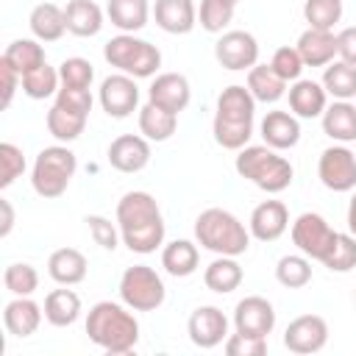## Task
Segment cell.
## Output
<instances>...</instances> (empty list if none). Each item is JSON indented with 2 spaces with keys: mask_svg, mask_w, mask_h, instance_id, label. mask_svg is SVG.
Segmentation results:
<instances>
[{
  "mask_svg": "<svg viewBox=\"0 0 356 356\" xmlns=\"http://www.w3.org/2000/svg\"><path fill=\"white\" fill-rule=\"evenodd\" d=\"M117 228L122 236V245L131 253H153L159 245H164V217L150 192L134 189L125 192L117 203Z\"/></svg>",
  "mask_w": 356,
  "mask_h": 356,
  "instance_id": "obj_1",
  "label": "cell"
},
{
  "mask_svg": "<svg viewBox=\"0 0 356 356\" xmlns=\"http://www.w3.org/2000/svg\"><path fill=\"white\" fill-rule=\"evenodd\" d=\"M253 117H256V97L248 86L231 83L217 97V111L211 122L214 142L225 150H242L253 136Z\"/></svg>",
  "mask_w": 356,
  "mask_h": 356,
  "instance_id": "obj_2",
  "label": "cell"
},
{
  "mask_svg": "<svg viewBox=\"0 0 356 356\" xmlns=\"http://www.w3.org/2000/svg\"><path fill=\"white\" fill-rule=\"evenodd\" d=\"M125 303L100 300L86 314V337L106 353L122 356L131 353L139 342V320Z\"/></svg>",
  "mask_w": 356,
  "mask_h": 356,
  "instance_id": "obj_3",
  "label": "cell"
},
{
  "mask_svg": "<svg viewBox=\"0 0 356 356\" xmlns=\"http://www.w3.org/2000/svg\"><path fill=\"white\" fill-rule=\"evenodd\" d=\"M195 239L217 256H242L250 248V228L228 209H206L195 220Z\"/></svg>",
  "mask_w": 356,
  "mask_h": 356,
  "instance_id": "obj_4",
  "label": "cell"
},
{
  "mask_svg": "<svg viewBox=\"0 0 356 356\" xmlns=\"http://www.w3.org/2000/svg\"><path fill=\"white\" fill-rule=\"evenodd\" d=\"M234 167L242 178H248L253 186L264 189L267 195H278L289 189L292 175H295L289 159L278 156V150H273L270 145H245L236 153Z\"/></svg>",
  "mask_w": 356,
  "mask_h": 356,
  "instance_id": "obj_5",
  "label": "cell"
},
{
  "mask_svg": "<svg viewBox=\"0 0 356 356\" xmlns=\"http://www.w3.org/2000/svg\"><path fill=\"white\" fill-rule=\"evenodd\" d=\"M75 170H78V159L67 145L42 147L33 161V170H31V186L44 200L61 197L67 192L70 181L75 178Z\"/></svg>",
  "mask_w": 356,
  "mask_h": 356,
  "instance_id": "obj_6",
  "label": "cell"
},
{
  "mask_svg": "<svg viewBox=\"0 0 356 356\" xmlns=\"http://www.w3.org/2000/svg\"><path fill=\"white\" fill-rule=\"evenodd\" d=\"M103 58L131 78H150L161 67V50L145 39H136L134 33L111 36L103 44Z\"/></svg>",
  "mask_w": 356,
  "mask_h": 356,
  "instance_id": "obj_7",
  "label": "cell"
},
{
  "mask_svg": "<svg viewBox=\"0 0 356 356\" xmlns=\"http://www.w3.org/2000/svg\"><path fill=\"white\" fill-rule=\"evenodd\" d=\"M167 298L161 275L147 264H134L120 278V300L134 312H156Z\"/></svg>",
  "mask_w": 356,
  "mask_h": 356,
  "instance_id": "obj_8",
  "label": "cell"
},
{
  "mask_svg": "<svg viewBox=\"0 0 356 356\" xmlns=\"http://www.w3.org/2000/svg\"><path fill=\"white\" fill-rule=\"evenodd\" d=\"M337 236H339V231H334L331 225H328V220L323 217V214H317V211H303L295 222H292V242H295V248L303 253V256H309V259H314V261H325L328 259V253L334 250V245H337Z\"/></svg>",
  "mask_w": 356,
  "mask_h": 356,
  "instance_id": "obj_9",
  "label": "cell"
},
{
  "mask_svg": "<svg viewBox=\"0 0 356 356\" xmlns=\"http://www.w3.org/2000/svg\"><path fill=\"white\" fill-rule=\"evenodd\" d=\"M320 184L331 192H353L356 189V156L345 145H331L320 153L317 161Z\"/></svg>",
  "mask_w": 356,
  "mask_h": 356,
  "instance_id": "obj_10",
  "label": "cell"
},
{
  "mask_svg": "<svg viewBox=\"0 0 356 356\" xmlns=\"http://www.w3.org/2000/svg\"><path fill=\"white\" fill-rule=\"evenodd\" d=\"M214 58L231 72L250 70L259 64V42L248 31H225L214 44Z\"/></svg>",
  "mask_w": 356,
  "mask_h": 356,
  "instance_id": "obj_11",
  "label": "cell"
},
{
  "mask_svg": "<svg viewBox=\"0 0 356 356\" xmlns=\"http://www.w3.org/2000/svg\"><path fill=\"white\" fill-rule=\"evenodd\" d=\"M97 100L103 106V111L114 120H125L136 111L139 106V86H136V78L125 75V72H117V75H108L103 78L100 83V92H97Z\"/></svg>",
  "mask_w": 356,
  "mask_h": 356,
  "instance_id": "obj_12",
  "label": "cell"
},
{
  "mask_svg": "<svg viewBox=\"0 0 356 356\" xmlns=\"http://www.w3.org/2000/svg\"><path fill=\"white\" fill-rule=\"evenodd\" d=\"M328 342V323L320 314H300L284 331V348L289 353H317Z\"/></svg>",
  "mask_w": 356,
  "mask_h": 356,
  "instance_id": "obj_13",
  "label": "cell"
},
{
  "mask_svg": "<svg viewBox=\"0 0 356 356\" xmlns=\"http://www.w3.org/2000/svg\"><path fill=\"white\" fill-rule=\"evenodd\" d=\"M186 334L192 345L211 350L228 339V317L217 306H197L186 320Z\"/></svg>",
  "mask_w": 356,
  "mask_h": 356,
  "instance_id": "obj_14",
  "label": "cell"
},
{
  "mask_svg": "<svg viewBox=\"0 0 356 356\" xmlns=\"http://www.w3.org/2000/svg\"><path fill=\"white\" fill-rule=\"evenodd\" d=\"M234 328L248 337H270L275 328V309L261 295H248L234 309Z\"/></svg>",
  "mask_w": 356,
  "mask_h": 356,
  "instance_id": "obj_15",
  "label": "cell"
},
{
  "mask_svg": "<svg viewBox=\"0 0 356 356\" xmlns=\"http://www.w3.org/2000/svg\"><path fill=\"white\" fill-rule=\"evenodd\" d=\"M106 159L117 172H142L150 164V139L139 134H122L108 145Z\"/></svg>",
  "mask_w": 356,
  "mask_h": 356,
  "instance_id": "obj_16",
  "label": "cell"
},
{
  "mask_svg": "<svg viewBox=\"0 0 356 356\" xmlns=\"http://www.w3.org/2000/svg\"><path fill=\"white\" fill-rule=\"evenodd\" d=\"M147 100L172 111V114H181L189 100H192V89H189V81L186 75L181 72H161L153 78V83L147 86Z\"/></svg>",
  "mask_w": 356,
  "mask_h": 356,
  "instance_id": "obj_17",
  "label": "cell"
},
{
  "mask_svg": "<svg viewBox=\"0 0 356 356\" xmlns=\"http://www.w3.org/2000/svg\"><path fill=\"white\" fill-rule=\"evenodd\" d=\"M250 236L259 242H275L289 228V211L281 200H261L250 211Z\"/></svg>",
  "mask_w": 356,
  "mask_h": 356,
  "instance_id": "obj_18",
  "label": "cell"
},
{
  "mask_svg": "<svg viewBox=\"0 0 356 356\" xmlns=\"http://www.w3.org/2000/svg\"><path fill=\"white\" fill-rule=\"evenodd\" d=\"M42 317H44V309L36 300H31V295H25V298L14 295V300H8L3 309L6 331L11 337H19V339L36 334V328L42 325Z\"/></svg>",
  "mask_w": 356,
  "mask_h": 356,
  "instance_id": "obj_19",
  "label": "cell"
},
{
  "mask_svg": "<svg viewBox=\"0 0 356 356\" xmlns=\"http://www.w3.org/2000/svg\"><path fill=\"white\" fill-rule=\"evenodd\" d=\"M325 106H328V92L323 83L309 81V78H298L289 86V108L295 117H300V120L323 117Z\"/></svg>",
  "mask_w": 356,
  "mask_h": 356,
  "instance_id": "obj_20",
  "label": "cell"
},
{
  "mask_svg": "<svg viewBox=\"0 0 356 356\" xmlns=\"http://www.w3.org/2000/svg\"><path fill=\"white\" fill-rule=\"evenodd\" d=\"M153 17L164 33H175V36L189 33L197 25V8L192 0H156Z\"/></svg>",
  "mask_w": 356,
  "mask_h": 356,
  "instance_id": "obj_21",
  "label": "cell"
},
{
  "mask_svg": "<svg viewBox=\"0 0 356 356\" xmlns=\"http://www.w3.org/2000/svg\"><path fill=\"white\" fill-rule=\"evenodd\" d=\"M261 139L273 150H289L300 142V122L292 111H267L261 120Z\"/></svg>",
  "mask_w": 356,
  "mask_h": 356,
  "instance_id": "obj_22",
  "label": "cell"
},
{
  "mask_svg": "<svg viewBox=\"0 0 356 356\" xmlns=\"http://www.w3.org/2000/svg\"><path fill=\"white\" fill-rule=\"evenodd\" d=\"M295 47L306 67H328L337 56V33L320 31V28H306Z\"/></svg>",
  "mask_w": 356,
  "mask_h": 356,
  "instance_id": "obj_23",
  "label": "cell"
},
{
  "mask_svg": "<svg viewBox=\"0 0 356 356\" xmlns=\"http://www.w3.org/2000/svg\"><path fill=\"white\" fill-rule=\"evenodd\" d=\"M89 261L78 248H58L47 259V275L61 286H75L86 278Z\"/></svg>",
  "mask_w": 356,
  "mask_h": 356,
  "instance_id": "obj_24",
  "label": "cell"
},
{
  "mask_svg": "<svg viewBox=\"0 0 356 356\" xmlns=\"http://www.w3.org/2000/svg\"><path fill=\"white\" fill-rule=\"evenodd\" d=\"M323 134L339 145L356 142V106L350 100H334L323 111Z\"/></svg>",
  "mask_w": 356,
  "mask_h": 356,
  "instance_id": "obj_25",
  "label": "cell"
},
{
  "mask_svg": "<svg viewBox=\"0 0 356 356\" xmlns=\"http://www.w3.org/2000/svg\"><path fill=\"white\" fill-rule=\"evenodd\" d=\"M64 17H67V31L81 39L97 36L103 28V8L95 0H70L64 6Z\"/></svg>",
  "mask_w": 356,
  "mask_h": 356,
  "instance_id": "obj_26",
  "label": "cell"
},
{
  "mask_svg": "<svg viewBox=\"0 0 356 356\" xmlns=\"http://www.w3.org/2000/svg\"><path fill=\"white\" fill-rule=\"evenodd\" d=\"M28 25H31V33L39 42H58L67 33L64 8L56 6V3H39V6H33L31 17H28Z\"/></svg>",
  "mask_w": 356,
  "mask_h": 356,
  "instance_id": "obj_27",
  "label": "cell"
},
{
  "mask_svg": "<svg viewBox=\"0 0 356 356\" xmlns=\"http://www.w3.org/2000/svg\"><path fill=\"white\" fill-rule=\"evenodd\" d=\"M106 17L122 33H136L147 25L150 3L147 0H108L106 3Z\"/></svg>",
  "mask_w": 356,
  "mask_h": 356,
  "instance_id": "obj_28",
  "label": "cell"
},
{
  "mask_svg": "<svg viewBox=\"0 0 356 356\" xmlns=\"http://www.w3.org/2000/svg\"><path fill=\"white\" fill-rule=\"evenodd\" d=\"M242 278H245V273H242V264L236 261V256H217L203 270V284L217 295H228V292L239 289Z\"/></svg>",
  "mask_w": 356,
  "mask_h": 356,
  "instance_id": "obj_29",
  "label": "cell"
},
{
  "mask_svg": "<svg viewBox=\"0 0 356 356\" xmlns=\"http://www.w3.org/2000/svg\"><path fill=\"white\" fill-rule=\"evenodd\" d=\"M178 128V114L156 106V103H145L139 108V134L150 142H167Z\"/></svg>",
  "mask_w": 356,
  "mask_h": 356,
  "instance_id": "obj_30",
  "label": "cell"
},
{
  "mask_svg": "<svg viewBox=\"0 0 356 356\" xmlns=\"http://www.w3.org/2000/svg\"><path fill=\"white\" fill-rule=\"evenodd\" d=\"M197 261H200V253H197V245L189 242V239H172L164 245L161 250V267L172 275V278H186L197 270Z\"/></svg>",
  "mask_w": 356,
  "mask_h": 356,
  "instance_id": "obj_31",
  "label": "cell"
},
{
  "mask_svg": "<svg viewBox=\"0 0 356 356\" xmlns=\"http://www.w3.org/2000/svg\"><path fill=\"white\" fill-rule=\"evenodd\" d=\"M256 103H275L286 92V81L273 70V64H256L248 70V83Z\"/></svg>",
  "mask_w": 356,
  "mask_h": 356,
  "instance_id": "obj_32",
  "label": "cell"
},
{
  "mask_svg": "<svg viewBox=\"0 0 356 356\" xmlns=\"http://www.w3.org/2000/svg\"><path fill=\"white\" fill-rule=\"evenodd\" d=\"M44 320L56 328H67L81 317V298L72 289H53L44 298Z\"/></svg>",
  "mask_w": 356,
  "mask_h": 356,
  "instance_id": "obj_33",
  "label": "cell"
},
{
  "mask_svg": "<svg viewBox=\"0 0 356 356\" xmlns=\"http://www.w3.org/2000/svg\"><path fill=\"white\" fill-rule=\"evenodd\" d=\"M86 120H89L86 114H78V111H70V108L53 103V108L47 111V131L58 142H75L83 134Z\"/></svg>",
  "mask_w": 356,
  "mask_h": 356,
  "instance_id": "obj_34",
  "label": "cell"
},
{
  "mask_svg": "<svg viewBox=\"0 0 356 356\" xmlns=\"http://www.w3.org/2000/svg\"><path fill=\"white\" fill-rule=\"evenodd\" d=\"M3 58H6L19 75H25V72H31V70H36V67H42V64L47 61V58H44V47L39 44V39H14V42L6 47Z\"/></svg>",
  "mask_w": 356,
  "mask_h": 356,
  "instance_id": "obj_35",
  "label": "cell"
},
{
  "mask_svg": "<svg viewBox=\"0 0 356 356\" xmlns=\"http://www.w3.org/2000/svg\"><path fill=\"white\" fill-rule=\"evenodd\" d=\"M323 86L337 100H353L356 97V67L345 61H331L323 72Z\"/></svg>",
  "mask_w": 356,
  "mask_h": 356,
  "instance_id": "obj_36",
  "label": "cell"
},
{
  "mask_svg": "<svg viewBox=\"0 0 356 356\" xmlns=\"http://www.w3.org/2000/svg\"><path fill=\"white\" fill-rule=\"evenodd\" d=\"M275 278L286 289H303L312 281V259L303 253H289L281 256L275 264Z\"/></svg>",
  "mask_w": 356,
  "mask_h": 356,
  "instance_id": "obj_37",
  "label": "cell"
},
{
  "mask_svg": "<svg viewBox=\"0 0 356 356\" xmlns=\"http://www.w3.org/2000/svg\"><path fill=\"white\" fill-rule=\"evenodd\" d=\"M58 83H61V75L56 67H50L47 61L31 72L22 75V92L31 97V100H44L50 95L58 92Z\"/></svg>",
  "mask_w": 356,
  "mask_h": 356,
  "instance_id": "obj_38",
  "label": "cell"
},
{
  "mask_svg": "<svg viewBox=\"0 0 356 356\" xmlns=\"http://www.w3.org/2000/svg\"><path fill=\"white\" fill-rule=\"evenodd\" d=\"M3 284L11 295L17 298H25V295H33L39 289V273L33 264L28 261H14L3 270Z\"/></svg>",
  "mask_w": 356,
  "mask_h": 356,
  "instance_id": "obj_39",
  "label": "cell"
},
{
  "mask_svg": "<svg viewBox=\"0 0 356 356\" xmlns=\"http://www.w3.org/2000/svg\"><path fill=\"white\" fill-rule=\"evenodd\" d=\"M236 11V0H200V28L209 33H222L228 28V22L234 19Z\"/></svg>",
  "mask_w": 356,
  "mask_h": 356,
  "instance_id": "obj_40",
  "label": "cell"
},
{
  "mask_svg": "<svg viewBox=\"0 0 356 356\" xmlns=\"http://www.w3.org/2000/svg\"><path fill=\"white\" fill-rule=\"evenodd\" d=\"M303 17H306L309 28L334 31V25L342 19V0H306Z\"/></svg>",
  "mask_w": 356,
  "mask_h": 356,
  "instance_id": "obj_41",
  "label": "cell"
},
{
  "mask_svg": "<svg viewBox=\"0 0 356 356\" xmlns=\"http://www.w3.org/2000/svg\"><path fill=\"white\" fill-rule=\"evenodd\" d=\"M331 273H350L356 267V236L353 234H339L334 250L323 261Z\"/></svg>",
  "mask_w": 356,
  "mask_h": 356,
  "instance_id": "obj_42",
  "label": "cell"
},
{
  "mask_svg": "<svg viewBox=\"0 0 356 356\" xmlns=\"http://www.w3.org/2000/svg\"><path fill=\"white\" fill-rule=\"evenodd\" d=\"M25 172V156L17 145L0 142V189H8Z\"/></svg>",
  "mask_w": 356,
  "mask_h": 356,
  "instance_id": "obj_43",
  "label": "cell"
},
{
  "mask_svg": "<svg viewBox=\"0 0 356 356\" xmlns=\"http://www.w3.org/2000/svg\"><path fill=\"white\" fill-rule=\"evenodd\" d=\"M58 75H61V86H83V89H89L92 81H95L92 64L86 58H81V56L64 58L58 64Z\"/></svg>",
  "mask_w": 356,
  "mask_h": 356,
  "instance_id": "obj_44",
  "label": "cell"
},
{
  "mask_svg": "<svg viewBox=\"0 0 356 356\" xmlns=\"http://www.w3.org/2000/svg\"><path fill=\"white\" fill-rule=\"evenodd\" d=\"M273 70L289 83V81H298L300 78V72H303V58H300V53H298V47H289V44H284V47H278L275 53H273Z\"/></svg>",
  "mask_w": 356,
  "mask_h": 356,
  "instance_id": "obj_45",
  "label": "cell"
},
{
  "mask_svg": "<svg viewBox=\"0 0 356 356\" xmlns=\"http://www.w3.org/2000/svg\"><path fill=\"white\" fill-rule=\"evenodd\" d=\"M86 228H89V234H92V239L103 248V250H114L117 245H120V228L108 220V217H100V214H89L86 220Z\"/></svg>",
  "mask_w": 356,
  "mask_h": 356,
  "instance_id": "obj_46",
  "label": "cell"
},
{
  "mask_svg": "<svg viewBox=\"0 0 356 356\" xmlns=\"http://www.w3.org/2000/svg\"><path fill=\"white\" fill-rule=\"evenodd\" d=\"M228 356H264L267 353V337H248V334H228L225 339Z\"/></svg>",
  "mask_w": 356,
  "mask_h": 356,
  "instance_id": "obj_47",
  "label": "cell"
},
{
  "mask_svg": "<svg viewBox=\"0 0 356 356\" xmlns=\"http://www.w3.org/2000/svg\"><path fill=\"white\" fill-rule=\"evenodd\" d=\"M56 103L70 108V111H78V114H86L92 111V92L83 89V86H61L56 92Z\"/></svg>",
  "mask_w": 356,
  "mask_h": 356,
  "instance_id": "obj_48",
  "label": "cell"
},
{
  "mask_svg": "<svg viewBox=\"0 0 356 356\" xmlns=\"http://www.w3.org/2000/svg\"><path fill=\"white\" fill-rule=\"evenodd\" d=\"M0 108H8L11 106V100H14V92L22 86V75L0 56Z\"/></svg>",
  "mask_w": 356,
  "mask_h": 356,
  "instance_id": "obj_49",
  "label": "cell"
},
{
  "mask_svg": "<svg viewBox=\"0 0 356 356\" xmlns=\"http://www.w3.org/2000/svg\"><path fill=\"white\" fill-rule=\"evenodd\" d=\"M337 56H339V61L356 67V25L342 28L337 33Z\"/></svg>",
  "mask_w": 356,
  "mask_h": 356,
  "instance_id": "obj_50",
  "label": "cell"
},
{
  "mask_svg": "<svg viewBox=\"0 0 356 356\" xmlns=\"http://www.w3.org/2000/svg\"><path fill=\"white\" fill-rule=\"evenodd\" d=\"M0 211H3V222H0V236L6 239L8 234H11V228H14V206L6 200V197H0Z\"/></svg>",
  "mask_w": 356,
  "mask_h": 356,
  "instance_id": "obj_51",
  "label": "cell"
},
{
  "mask_svg": "<svg viewBox=\"0 0 356 356\" xmlns=\"http://www.w3.org/2000/svg\"><path fill=\"white\" fill-rule=\"evenodd\" d=\"M348 231L356 236V189H353V197L348 203Z\"/></svg>",
  "mask_w": 356,
  "mask_h": 356,
  "instance_id": "obj_52",
  "label": "cell"
},
{
  "mask_svg": "<svg viewBox=\"0 0 356 356\" xmlns=\"http://www.w3.org/2000/svg\"><path fill=\"white\" fill-rule=\"evenodd\" d=\"M353 300H356V295H353Z\"/></svg>",
  "mask_w": 356,
  "mask_h": 356,
  "instance_id": "obj_53",
  "label": "cell"
},
{
  "mask_svg": "<svg viewBox=\"0 0 356 356\" xmlns=\"http://www.w3.org/2000/svg\"><path fill=\"white\" fill-rule=\"evenodd\" d=\"M236 3H239V0H236Z\"/></svg>",
  "mask_w": 356,
  "mask_h": 356,
  "instance_id": "obj_54",
  "label": "cell"
}]
</instances>
